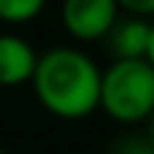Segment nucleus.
<instances>
[{
    "label": "nucleus",
    "mask_w": 154,
    "mask_h": 154,
    "mask_svg": "<svg viewBox=\"0 0 154 154\" xmlns=\"http://www.w3.org/2000/svg\"><path fill=\"white\" fill-rule=\"evenodd\" d=\"M37 51L20 34H0V86L14 88L32 83L37 69Z\"/></svg>",
    "instance_id": "5"
},
{
    "label": "nucleus",
    "mask_w": 154,
    "mask_h": 154,
    "mask_svg": "<svg viewBox=\"0 0 154 154\" xmlns=\"http://www.w3.org/2000/svg\"><path fill=\"white\" fill-rule=\"evenodd\" d=\"M149 60L154 66V20H151V40H149Z\"/></svg>",
    "instance_id": "9"
},
{
    "label": "nucleus",
    "mask_w": 154,
    "mask_h": 154,
    "mask_svg": "<svg viewBox=\"0 0 154 154\" xmlns=\"http://www.w3.org/2000/svg\"><path fill=\"white\" fill-rule=\"evenodd\" d=\"M120 9L126 14H137V17H154V0H117Z\"/></svg>",
    "instance_id": "8"
},
{
    "label": "nucleus",
    "mask_w": 154,
    "mask_h": 154,
    "mask_svg": "<svg viewBox=\"0 0 154 154\" xmlns=\"http://www.w3.org/2000/svg\"><path fill=\"white\" fill-rule=\"evenodd\" d=\"M149 40H151V20L126 14L117 17V23L103 37V43L111 60H140V57H149Z\"/></svg>",
    "instance_id": "4"
},
{
    "label": "nucleus",
    "mask_w": 154,
    "mask_h": 154,
    "mask_svg": "<svg viewBox=\"0 0 154 154\" xmlns=\"http://www.w3.org/2000/svg\"><path fill=\"white\" fill-rule=\"evenodd\" d=\"M100 109L117 123H140L154 114V66L149 57L114 60L100 80Z\"/></svg>",
    "instance_id": "2"
},
{
    "label": "nucleus",
    "mask_w": 154,
    "mask_h": 154,
    "mask_svg": "<svg viewBox=\"0 0 154 154\" xmlns=\"http://www.w3.org/2000/svg\"><path fill=\"white\" fill-rule=\"evenodd\" d=\"M103 72L86 51L74 46H57L37 57L32 86L40 106L63 120H80L100 109Z\"/></svg>",
    "instance_id": "1"
},
{
    "label": "nucleus",
    "mask_w": 154,
    "mask_h": 154,
    "mask_svg": "<svg viewBox=\"0 0 154 154\" xmlns=\"http://www.w3.org/2000/svg\"><path fill=\"white\" fill-rule=\"evenodd\" d=\"M114 154H154V143H151V137L149 140L128 137V140H123V143H117Z\"/></svg>",
    "instance_id": "7"
},
{
    "label": "nucleus",
    "mask_w": 154,
    "mask_h": 154,
    "mask_svg": "<svg viewBox=\"0 0 154 154\" xmlns=\"http://www.w3.org/2000/svg\"><path fill=\"white\" fill-rule=\"evenodd\" d=\"M60 17L63 29L74 40L94 43V40H103L117 23L120 3L117 0H63Z\"/></svg>",
    "instance_id": "3"
},
{
    "label": "nucleus",
    "mask_w": 154,
    "mask_h": 154,
    "mask_svg": "<svg viewBox=\"0 0 154 154\" xmlns=\"http://www.w3.org/2000/svg\"><path fill=\"white\" fill-rule=\"evenodd\" d=\"M46 0H0V20L6 23H29L43 11Z\"/></svg>",
    "instance_id": "6"
},
{
    "label": "nucleus",
    "mask_w": 154,
    "mask_h": 154,
    "mask_svg": "<svg viewBox=\"0 0 154 154\" xmlns=\"http://www.w3.org/2000/svg\"><path fill=\"white\" fill-rule=\"evenodd\" d=\"M149 120H151V131H149V137H151V143H154V114L149 117Z\"/></svg>",
    "instance_id": "10"
}]
</instances>
